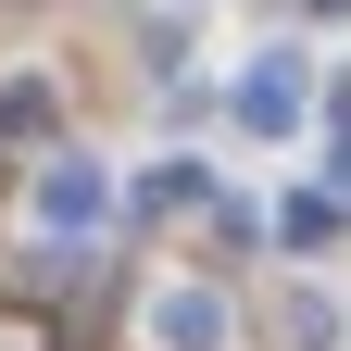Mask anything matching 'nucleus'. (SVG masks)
<instances>
[{
    "label": "nucleus",
    "instance_id": "obj_1",
    "mask_svg": "<svg viewBox=\"0 0 351 351\" xmlns=\"http://www.w3.org/2000/svg\"><path fill=\"white\" fill-rule=\"evenodd\" d=\"M25 226H38V239H101V226H113V163H101V151H51L38 189H25Z\"/></svg>",
    "mask_w": 351,
    "mask_h": 351
},
{
    "label": "nucleus",
    "instance_id": "obj_2",
    "mask_svg": "<svg viewBox=\"0 0 351 351\" xmlns=\"http://www.w3.org/2000/svg\"><path fill=\"white\" fill-rule=\"evenodd\" d=\"M138 351H239V301L213 276H163L138 301Z\"/></svg>",
    "mask_w": 351,
    "mask_h": 351
},
{
    "label": "nucleus",
    "instance_id": "obj_3",
    "mask_svg": "<svg viewBox=\"0 0 351 351\" xmlns=\"http://www.w3.org/2000/svg\"><path fill=\"white\" fill-rule=\"evenodd\" d=\"M226 113L251 125V138H301V113H314L301 51H251V63H239V88H226Z\"/></svg>",
    "mask_w": 351,
    "mask_h": 351
},
{
    "label": "nucleus",
    "instance_id": "obj_4",
    "mask_svg": "<svg viewBox=\"0 0 351 351\" xmlns=\"http://www.w3.org/2000/svg\"><path fill=\"white\" fill-rule=\"evenodd\" d=\"M0 138H51V75H0Z\"/></svg>",
    "mask_w": 351,
    "mask_h": 351
},
{
    "label": "nucleus",
    "instance_id": "obj_5",
    "mask_svg": "<svg viewBox=\"0 0 351 351\" xmlns=\"http://www.w3.org/2000/svg\"><path fill=\"white\" fill-rule=\"evenodd\" d=\"M326 226H339V201H314V189H289V201H276V239H289V251H314Z\"/></svg>",
    "mask_w": 351,
    "mask_h": 351
}]
</instances>
